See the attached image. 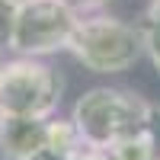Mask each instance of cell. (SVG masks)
Instances as JSON below:
<instances>
[{"instance_id":"obj_14","label":"cell","mask_w":160,"mask_h":160,"mask_svg":"<svg viewBox=\"0 0 160 160\" xmlns=\"http://www.w3.org/2000/svg\"><path fill=\"white\" fill-rule=\"evenodd\" d=\"M19 3H22V0H19Z\"/></svg>"},{"instance_id":"obj_3","label":"cell","mask_w":160,"mask_h":160,"mask_svg":"<svg viewBox=\"0 0 160 160\" xmlns=\"http://www.w3.org/2000/svg\"><path fill=\"white\" fill-rule=\"evenodd\" d=\"M61 74L38 58H16L0 64V112L3 115L51 118V112L61 106Z\"/></svg>"},{"instance_id":"obj_6","label":"cell","mask_w":160,"mask_h":160,"mask_svg":"<svg viewBox=\"0 0 160 160\" xmlns=\"http://www.w3.org/2000/svg\"><path fill=\"white\" fill-rule=\"evenodd\" d=\"M106 151L112 154V160H151V138H148V128L138 131V135L118 138V141L109 144Z\"/></svg>"},{"instance_id":"obj_12","label":"cell","mask_w":160,"mask_h":160,"mask_svg":"<svg viewBox=\"0 0 160 160\" xmlns=\"http://www.w3.org/2000/svg\"><path fill=\"white\" fill-rule=\"evenodd\" d=\"M74 160H112V154H109V151H102V148H83Z\"/></svg>"},{"instance_id":"obj_10","label":"cell","mask_w":160,"mask_h":160,"mask_svg":"<svg viewBox=\"0 0 160 160\" xmlns=\"http://www.w3.org/2000/svg\"><path fill=\"white\" fill-rule=\"evenodd\" d=\"M61 3H68V7L77 13V16H83V13H96V10L106 3V0H61Z\"/></svg>"},{"instance_id":"obj_7","label":"cell","mask_w":160,"mask_h":160,"mask_svg":"<svg viewBox=\"0 0 160 160\" xmlns=\"http://www.w3.org/2000/svg\"><path fill=\"white\" fill-rule=\"evenodd\" d=\"M19 0H0V55L13 45V26H16Z\"/></svg>"},{"instance_id":"obj_1","label":"cell","mask_w":160,"mask_h":160,"mask_svg":"<svg viewBox=\"0 0 160 160\" xmlns=\"http://www.w3.org/2000/svg\"><path fill=\"white\" fill-rule=\"evenodd\" d=\"M151 102L135 90L122 87H93L74 102L71 122L80 131L87 148H109L125 135L148 128Z\"/></svg>"},{"instance_id":"obj_2","label":"cell","mask_w":160,"mask_h":160,"mask_svg":"<svg viewBox=\"0 0 160 160\" xmlns=\"http://www.w3.org/2000/svg\"><path fill=\"white\" fill-rule=\"evenodd\" d=\"M68 51L93 74H122L144 55L141 29L112 16H80Z\"/></svg>"},{"instance_id":"obj_5","label":"cell","mask_w":160,"mask_h":160,"mask_svg":"<svg viewBox=\"0 0 160 160\" xmlns=\"http://www.w3.org/2000/svg\"><path fill=\"white\" fill-rule=\"evenodd\" d=\"M45 138H48V118L0 112V157L3 160H32L45 148Z\"/></svg>"},{"instance_id":"obj_11","label":"cell","mask_w":160,"mask_h":160,"mask_svg":"<svg viewBox=\"0 0 160 160\" xmlns=\"http://www.w3.org/2000/svg\"><path fill=\"white\" fill-rule=\"evenodd\" d=\"M74 157H77V154H61V151H55V148H48V144H45L32 160H74Z\"/></svg>"},{"instance_id":"obj_8","label":"cell","mask_w":160,"mask_h":160,"mask_svg":"<svg viewBox=\"0 0 160 160\" xmlns=\"http://www.w3.org/2000/svg\"><path fill=\"white\" fill-rule=\"evenodd\" d=\"M141 38H144V55L151 58L154 71H157V77H160V22L148 19V22H144V29H141Z\"/></svg>"},{"instance_id":"obj_13","label":"cell","mask_w":160,"mask_h":160,"mask_svg":"<svg viewBox=\"0 0 160 160\" xmlns=\"http://www.w3.org/2000/svg\"><path fill=\"white\" fill-rule=\"evenodd\" d=\"M148 19L160 22V0H151V7H148Z\"/></svg>"},{"instance_id":"obj_4","label":"cell","mask_w":160,"mask_h":160,"mask_svg":"<svg viewBox=\"0 0 160 160\" xmlns=\"http://www.w3.org/2000/svg\"><path fill=\"white\" fill-rule=\"evenodd\" d=\"M77 13L61 0H22L13 26V45L19 58H42L68 48L77 29Z\"/></svg>"},{"instance_id":"obj_9","label":"cell","mask_w":160,"mask_h":160,"mask_svg":"<svg viewBox=\"0 0 160 160\" xmlns=\"http://www.w3.org/2000/svg\"><path fill=\"white\" fill-rule=\"evenodd\" d=\"M148 138H151V160H160V106L148 112Z\"/></svg>"}]
</instances>
